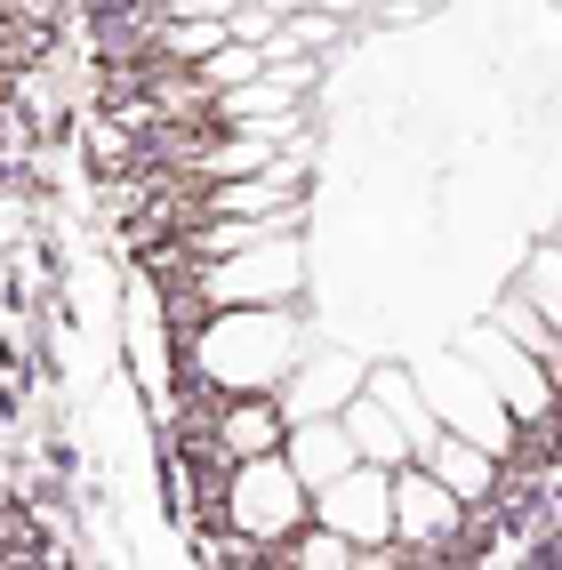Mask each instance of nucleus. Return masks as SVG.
I'll return each instance as SVG.
<instances>
[{
    "mask_svg": "<svg viewBox=\"0 0 562 570\" xmlns=\"http://www.w3.org/2000/svg\"><path fill=\"white\" fill-rule=\"evenodd\" d=\"M297 282H306V249H297V234H274L241 257L194 265V314H282Z\"/></svg>",
    "mask_w": 562,
    "mask_h": 570,
    "instance_id": "f03ea898",
    "label": "nucleus"
},
{
    "mask_svg": "<svg viewBox=\"0 0 562 570\" xmlns=\"http://www.w3.org/2000/svg\"><path fill=\"white\" fill-rule=\"evenodd\" d=\"M194 370H201V386L234 394V402H274L297 370V322L289 314H209L194 337Z\"/></svg>",
    "mask_w": 562,
    "mask_h": 570,
    "instance_id": "f257e3e1",
    "label": "nucleus"
},
{
    "mask_svg": "<svg viewBox=\"0 0 562 570\" xmlns=\"http://www.w3.org/2000/svg\"><path fill=\"white\" fill-rule=\"evenodd\" d=\"M459 354L474 362V377L499 394V410L514 417V426H539V417H554V377L522 354V346H506L491 322H474V330L459 337Z\"/></svg>",
    "mask_w": 562,
    "mask_h": 570,
    "instance_id": "39448f33",
    "label": "nucleus"
},
{
    "mask_svg": "<svg viewBox=\"0 0 562 570\" xmlns=\"http://www.w3.org/2000/svg\"><path fill=\"white\" fill-rule=\"evenodd\" d=\"M491 330L506 337V346H522L531 362H546V377H562V337H554V330L539 322V306H531L522 289H506L499 306H491Z\"/></svg>",
    "mask_w": 562,
    "mask_h": 570,
    "instance_id": "4468645a",
    "label": "nucleus"
},
{
    "mask_svg": "<svg viewBox=\"0 0 562 570\" xmlns=\"http://www.w3.org/2000/svg\"><path fill=\"white\" fill-rule=\"evenodd\" d=\"M346 442H354V459L362 466H378V474H402V466H418V442H410L394 417L378 410V402H346Z\"/></svg>",
    "mask_w": 562,
    "mask_h": 570,
    "instance_id": "f8f14e48",
    "label": "nucleus"
},
{
    "mask_svg": "<svg viewBox=\"0 0 562 570\" xmlns=\"http://www.w3.org/2000/svg\"><path fill=\"white\" fill-rule=\"evenodd\" d=\"M314 530H329V539H346L354 554H378L394 539V474L378 466H354L346 482H329L314 499Z\"/></svg>",
    "mask_w": 562,
    "mask_h": 570,
    "instance_id": "423d86ee",
    "label": "nucleus"
},
{
    "mask_svg": "<svg viewBox=\"0 0 562 570\" xmlns=\"http://www.w3.org/2000/svg\"><path fill=\"white\" fill-rule=\"evenodd\" d=\"M362 554L346 539H329V530H297L289 539V570H354Z\"/></svg>",
    "mask_w": 562,
    "mask_h": 570,
    "instance_id": "dca6fc26",
    "label": "nucleus"
},
{
    "mask_svg": "<svg viewBox=\"0 0 562 570\" xmlns=\"http://www.w3.org/2000/svg\"><path fill=\"white\" fill-rule=\"evenodd\" d=\"M306 522H314V499L289 474V459H249L225 474V530H241L249 547H289Z\"/></svg>",
    "mask_w": 562,
    "mask_h": 570,
    "instance_id": "7ed1b4c3",
    "label": "nucleus"
},
{
    "mask_svg": "<svg viewBox=\"0 0 562 570\" xmlns=\"http://www.w3.org/2000/svg\"><path fill=\"white\" fill-rule=\"evenodd\" d=\"M418 466H426L459 507H474V499H491V490H499V459H491V450H474V442H459V434H434V442L418 450Z\"/></svg>",
    "mask_w": 562,
    "mask_h": 570,
    "instance_id": "9b49d317",
    "label": "nucleus"
},
{
    "mask_svg": "<svg viewBox=\"0 0 562 570\" xmlns=\"http://www.w3.org/2000/svg\"><path fill=\"white\" fill-rule=\"evenodd\" d=\"M459 522H466V507L450 499L426 466H402V474H394V539H410V547H450V539H459Z\"/></svg>",
    "mask_w": 562,
    "mask_h": 570,
    "instance_id": "6e6552de",
    "label": "nucleus"
},
{
    "mask_svg": "<svg viewBox=\"0 0 562 570\" xmlns=\"http://www.w3.org/2000/svg\"><path fill=\"white\" fill-rule=\"evenodd\" d=\"M522 297H531L539 322L562 337V257H554V242H539V249H531V265H522Z\"/></svg>",
    "mask_w": 562,
    "mask_h": 570,
    "instance_id": "2eb2a0df",
    "label": "nucleus"
},
{
    "mask_svg": "<svg viewBox=\"0 0 562 570\" xmlns=\"http://www.w3.org/2000/svg\"><path fill=\"white\" fill-rule=\"evenodd\" d=\"M369 386V362L354 346H337V354H314V362H297L289 370V386L274 394L289 426H314V417H346V402H362Z\"/></svg>",
    "mask_w": 562,
    "mask_h": 570,
    "instance_id": "0eeeda50",
    "label": "nucleus"
},
{
    "mask_svg": "<svg viewBox=\"0 0 562 570\" xmlns=\"http://www.w3.org/2000/svg\"><path fill=\"white\" fill-rule=\"evenodd\" d=\"M282 442H289L282 402H225V410H217V450H225L234 466H249V459H282Z\"/></svg>",
    "mask_w": 562,
    "mask_h": 570,
    "instance_id": "9d476101",
    "label": "nucleus"
},
{
    "mask_svg": "<svg viewBox=\"0 0 562 570\" xmlns=\"http://www.w3.org/2000/svg\"><path fill=\"white\" fill-rule=\"evenodd\" d=\"M282 459H289V474L306 482V499H322L329 482H346L362 459H354V442H346V417H314V426H289V442H282Z\"/></svg>",
    "mask_w": 562,
    "mask_h": 570,
    "instance_id": "1a4fd4ad",
    "label": "nucleus"
},
{
    "mask_svg": "<svg viewBox=\"0 0 562 570\" xmlns=\"http://www.w3.org/2000/svg\"><path fill=\"white\" fill-rule=\"evenodd\" d=\"M554 257H562V225H554Z\"/></svg>",
    "mask_w": 562,
    "mask_h": 570,
    "instance_id": "f3484780",
    "label": "nucleus"
},
{
    "mask_svg": "<svg viewBox=\"0 0 562 570\" xmlns=\"http://www.w3.org/2000/svg\"><path fill=\"white\" fill-rule=\"evenodd\" d=\"M418 394H426V410H434L442 434L491 450V459H506V450H514V417H506L499 394L474 377L466 354H434V362H418Z\"/></svg>",
    "mask_w": 562,
    "mask_h": 570,
    "instance_id": "20e7f679",
    "label": "nucleus"
},
{
    "mask_svg": "<svg viewBox=\"0 0 562 570\" xmlns=\"http://www.w3.org/2000/svg\"><path fill=\"white\" fill-rule=\"evenodd\" d=\"M362 394L378 402V410L394 417V426H402L410 442H418V450L442 434V426H434V410H426V394H418V377H410V370H394V362H369V386H362Z\"/></svg>",
    "mask_w": 562,
    "mask_h": 570,
    "instance_id": "ddd939ff",
    "label": "nucleus"
}]
</instances>
